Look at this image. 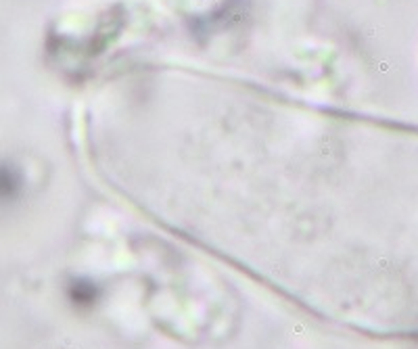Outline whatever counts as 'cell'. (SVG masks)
<instances>
[{"label": "cell", "mask_w": 418, "mask_h": 349, "mask_svg": "<svg viewBox=\"0 0 418 349\" xmlns=\"http://www.w3.org/2000/svg\"><path fill=\"white\" fill-rule=\"evenodd\" d=\"M21 176L17 174L11 166L0 168V199H13L19 192Z\"/></svg>", "instance_id": "1"}]
</instances>
